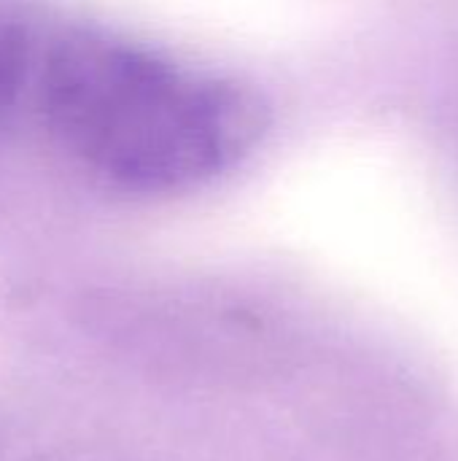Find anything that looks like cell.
Returning <instances> with one entry per match:
<instances>
[{
	"instance_id": "obj_2",
	"label": "cell",
	"mask_w": 458,
	"mask_h": 461,
	"mask_svg": "<svg viewBox=\"0 0 458 461\" xmlns=\"http://www.w3.org/2000/svg\"><path fill=\"white\" fill-rule=\"evenodd\" d=\"M40 46L43 41L27 11L11 0H0V130L32 97Z\"/></svg>"
},
{
	"instance_id": "obj_1",
	"label": "cell",
	"mask_w": 458,
	"mask_h": 461,
	"mask_svg": "<svg viewBox=\"0 0 458 461\" xmlns=\"http://www.w3.org/2000/svg\"><path fill=\"white\" fill-rule=\"evenodd\" d=\"M32 103L81 173L146 197L216 181L270 130L256 86L92 24L43 38Z\"/></svg>"
}]
</instances>
